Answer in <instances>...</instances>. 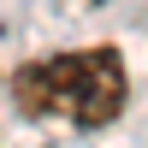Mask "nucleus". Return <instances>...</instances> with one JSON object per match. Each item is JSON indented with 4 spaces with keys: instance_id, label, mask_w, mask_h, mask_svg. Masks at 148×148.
Here are the masks:
<instances>
[{
    "instance_id": "1",
    "label": "nucleus",
    "mask_w": 148,
    "mask_h": 148,
    "mask_svg": "<svg viewBox=\"0 0 148 148\" xmlns=\"http://www.w3.org/2000/svg\"><path fill=\"white\" fill-rule=\"evenodd\" d=\"M12 95H18L24 113H42V119H65L77 130H101L125 113V59L119 47H71V53L53 59H36L12 77Z\"/></svg>"
}]
</instances>
